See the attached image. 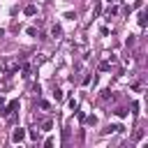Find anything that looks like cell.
I'll return each instance as SVG.
<instances>
[{
    "label": "cell",
    "mask_w": 148,
    "mask_h": 148,
    "mask_svg": "<svg viewBox=\"0 0 148 148\" xmlns=\"http://www.w3.org/2000/svg\"><path fill=\"white\" fill-rule=\"evenodd\" d=\"M109 69H111V62H109V60H106V62H102V65H99V72H109Z\"/></svg>",
    "instance_id": "obj_10"
},
{
    "label": "cell",
    "mask_w": 148,
    "mask_h": 148,
    "mask_svg": "<svg viewBox=\"0 0 148 148\" xmlns=\"http://www.w3.org/2000/svg\"><path fill=\"white\" fill-rule=\"evenodd\" d=\"M42 130H44V132L53 130V123H51V120H44V123H42Z\"/></svg>",
    "instance_id": "obj_9"
},
{
    "label": "cell",
    "mask_w": 148,
    "mask_h": 148,
    "mask_svg": "<svg viewBox=\"0 0 148 148\" xmlns=\"http://www.w3.org/2000/svg\"><path fill=\"white\" fill-rule=\"evenodd\" d=\"M99 97H102V99H111V97H113V92L106 88V90H102V95H99Z\"/></svg>",
    "instance_id": "obj_8"
},
{
    "label": "cell",
    "mask_w": 148,
    "mask_h": 148,
    "mask_svg": "<svg viewBox=\"0 0 148 148\" xmlns=\"http://www.w3.org/2000/svg\"><path fill=\"white\" fill-rule=\"evenodd\" d=\"M2 106H5V97L0 95V109H2Z\"/></svg>",
    "instance_id": "obj_18"
},
{
    "label": "cell",
    "mask_w": 148,
    "mask_h": 148,
    "mask_svg": "<svg viewBox=\"0 0 148 148\" xmlns=\"http://www.w3.org/2000/svg\"><path fill=\"white\" fill-rule=\"evenodd\" d=\"M23 139H25V130H23V127H16V130L12 132V141H14V143H21Z\"/></svg>",
    "instance_id": "obj_2"
},
{
    "label": "cell",
    "mask_w": 148,
    "mask_h": 148,
    "mask_svg": "<svg viewBox=\"0 0 148 148\" xmlns=\"http://www.w3.org/2000/svg\"><path fill=\"white\" fill-rule=\"evenodd\" d=\"M25 32H28V35H30V37H35V35H37V28H28V30H25Z\"/></svg>",
    "instance_id": "obj_17"
},
{
    "label": "cell",
    "mask_w": 148,
    "mask_h": 148,
    "mask_svg": "<svg viewBox=\"0 0 148 148\" xmlns=\"http://www.w3.org/2000/svg\"><path fill=\"white\" fill-rule=\"evenodd\" d=\"M113 113H116L118 118H125V116H127V109H123V106H118V109H116Z\"/></svg>",
    "instance_id": "obj_7"
},
{
    "label": "cell",
    "mask_w": 148,
    "mask_h": 148,
    "mask_svg": "<svg viewBox=\"0 0 148 148\" xmlns=\"http://www.w3.org/2000/svg\"><path fill=\"white\" fill-rule=\"evenodd\" d=\"M106 14H109V16H113V14H118V7H113V5H111V7H109V12H106Z\"/></svg>",
    "instance_id": "obj_15"
},
{
    "label": "cell",
    "mask_w": 148,
    "mask_h": 148,
    "mask_svg": "<svg viewBox=\"0 0 148 148\" xmlns=\"http://www.w3.org/2000/svg\"><path fill=\"white\" fill-rule=\"evenodd\" d=\"M51 35H53V37H60V35H62V28H60L58 23H56V25H51Z\"/></svg>",
    "instance_id": "obj_5"
},
{
    "label": "cell",
    "mask_w": 148,
    "mask_h": 148,
    "mask_svg": "<svg viewBox=\"0 0 148 148\" xmlns=\"http://www.w3.org/2000/svg\"><path fill=\"white\" fill-rule=\"evenodd\" d=\"M139 25L146 28V14H139Z\"/></svg>",
    "instance_id": "obj_13"
},
{
    "label": "cell",
    "mask_w": 148,
    "mask_h": 148,
    "mask_svg": "<svg viewBox=\"0 0 148 148\" xmlns=\"http://www.w3.org/2000/svg\"><path fill=\"white\" fill-rule=\"evenodd\" d=\"M39 109H51V104L46 99H39Z\"/></svg>",
    "instance_id": "obj_14"
},
{
    "label": "cell",
    "mask_w": 148,
    "mask_h": 148,
    "mask_svg": "<svg viewBox=\"0 0 148 148\" xmlns=\"http://www.w3.org/2000/svg\"><path fill=\"white\" fill-rule=\"evenodd\" d=\"M69 109H72V111H76V109H79V104H76V99H69Z\"/></svg>",
    "instance_id": "obj_16"
},
{
    "label": "cell",
    "mask_w": 148,
    "mask_h": 148,
    "mask_svg": "<svg viewBox=\"0 0 148 148\" xmlns=\"http://www.w3.org/2000/svg\"><path fill=\"white\" fill-rule=\"evenodd\" d=\"M25 136H30V139L37 141V139H39V130H30V134H25Z\"/></svg>",
    "instance_id": "obj_12"
},
{
    "label": "cell",
    "mask_w": 148,
    "mask_h": 148,
    "mask_svg": "<svg viewBox=\"0 0 148 148\" xmlns=\"http://www.w3.org/2000/svg\"><path fill=\"white\" fill-rule=\"evenodd\" d=\"M62 97H65V95H62V90H53V99H56V102H60Z\"/></svg>",
    "instance_id": "obj_11"
},
{
    "label": "cell",
    "mask_w": 148,
    "mask_h": 148,
    "mask_svg": "<svg viewBox=\"0 0 148 148\" xmlns=\"http://www.w3.org/2000/svg\"><path fill=\"white\" fill-rule=\"evenodd\" d=\"M83 120H86V125H90V127L97 125V116H88V118H83Z\"/></svg>",
    "instance_id": "obj_6"
},
{
    "label": "cell",
    "mask_w": 148,
    "mask_h": 148,
    "mask_svg": "<svg viewBox=\"0 0 148 148\" xmlns=\"http://www.w3.org/2000/svg\"><path fill=\"white\" fill-rule=\"evenodd\" d=\"M123 130H125L123 125H109V127H106L104 132H106V134H111V132H123Z\"/></svg>",
    "instance_id": "obj_4"
},
{
    "label": "cell",
    "mask_w": 148,
    "mask_h": 148,
    "mask_svg": "<svg viewBox=\"0 0 148 148\" xmlns=\"http://www.w3.org/2000/svg\"><path fill=\"white\" fill-rule=\"evenodd\" d=\"M23 14H25V16H35V14H37V7H35V5H28V7L23 9Z\"/></svg>",
    "instance_id": "obj_3"
},
{
    "label": "cell",
    "mask_w": 148,
    "mask_h": 148,
    "mask_svg": "<svg viewBox=\"0 0 148 148\" xmlns=\"http://www.w3.org/2000/svg\"><path fill=\"white\" fill-rule=\"evenodd\" d=\"M16 109H18V99H12L9 104H5V106L0 109V113H2L5 118H9L12 113H16Z\"/></svg>",
    "instance_id": "obj_1"
}]
</instances>
